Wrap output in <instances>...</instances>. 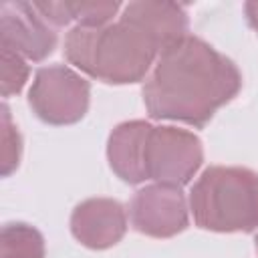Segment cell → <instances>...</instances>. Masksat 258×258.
Returning a JSON list of instances; mask_svg holds the SVG:
<instances>
[{"label": "cell", "mask_w": 258, "mask_h": 258, "mask_svg": "<svg viewBox=\"0 0 258 258\" xmlns=\"http://www.w3.org/2000/svg\"><path fill=\"white\" fill-rule=\"evenodd\" d=\"M240 89L242 75L234 60L187 34L157 56L143 85V103L153 119L204 127Z\"/></svg>", "instance_id": "6da1fadb"}, {"label": "cell", "mask_w": 258, "mask_h": 258, "mask_svg": "<svg viewBox=\"0 0 258 258\" xmlns=\"http://www.w3.org/2000/svg\"><path fill=\"white\" fill-rule=\"evenodd\" d=\"M64 56L89 77L109 85L139 83L155 64L159 52L131 22L105 26H73L64 38Z\"/></svg>", "instance_id": "7a4b0ae2"}, {"label": "cell", "mask_w": 258, "mask_h": 258, "mask_svg": "<svg viewBox=\"0 0 258 258\" xmlns=\"http://www.w3.org/2000/svg\"><path fill=\"white\" fill-rule=\"evenodd\" d=\"M189 210L198 228L220 234L258 228V173L238 165L204 169L189 191Z\"/></svg>", "instance_id": "3957f363"}, {"label": "cell", "mask_w": 258, "mask_h": 258, "mask_svg": "<svg viewBox=\"0 0 258 258\" xmlns=\"http://www.w3.org/2000/svg\"><path fill=\"white\" fill-rule=\"evenodd\" d=\"M91 99V85L67 64L40 67L28 91V105L48 125L79 123Z\"/></svg>", "instance_id": "277c9868"}, {"label": "cell", "mask_w": 258, "mask_h": 258, "mask_svg": "<svg viewBox=\"0 0 258 258\" xmlns=\"http://www.w3.org/2000/svg\"><path fill=\"white\" fill-rule=\"evenodd\" d=\"M147 177L155 183L185 185L194 179L204 161V147L198 135L173 125L151 129L147 141Z\"/></svg>", "instance_id": "5b68a950"}, {"label": "cell", "mask_w": 258, "mask_h": 258, "mask_svg": "<svg viewBox=\"0 0 258 258\" xmlns=\"http://www.w3.org/2000/svg\"><path fill=\"white\" fill-rule=\"evenodd\" d=\"M131 226L149 238H173L187 228V202L179 185L151 183L129 202Z\"/></svg>", "instance_id": "8992f818"}, {"label": "cell", "mask_w": 258, "mask_h": 258, "mask_svg": "<svg viewBox=\"0 0 258 258\" xmlns=\"http://www.w3.org/2000/svg\"><path fill=\"white\" fill-rule=\"evenodd\" d=\"M0 42L20 56L40 62L52 54L56 46V32L32 2H2Z\"/></svg>", "instance_id": "52a82bcc"}, {"label": "cell", "mask_w": 258, "mask_h": 258, "mask_svg": "<svg viewBox=\"0 0 258 258\" xmlns=\"http://www.w3.org/2000/svg\"><path fill=\"white\" fill-rule=\"evenodd\" d=\"M71 232L91 250H107L127 232L125 208L111 198H89L71 214Z\"/></svg>", "instance_id": "ba28073f"}, {"label": "cell", "mask_w": 258, "mask_h": 258, "mask_svg": "<svg viewBox=\"0 0 258 258\" xmlns=\"http://www.w3.org/2000/svg\"><path fill=\"white\" fill-rule=\"evenodd\" d=\"M123 20L131 22L139 28L149 42L161 54L169 46L177 44L187 36V12L185 6L175 2H155V0H139L129 2L121 14Z\"/></svg>", "instance_id": "9c48e42d"}, {"label": "cell", "mask_w": 258, "mask_h": 258, "mask_svg": "<svg viewBox=\"0 0 258 258\" xmlns=\"http://www.w3.org/2000/svg\"><path fill=\"white\" fill-rule=\"evenodd\" d=\"M153 125L143 119L119 123L107 141V159L117 177L125 183H141L147 177V141Z\"/></svg>", "instance_id": "30bf717a"}, {"label": "cell", "mask_w": 258, "mask_h": 258, "mask_svg": "<svg viewBox=\"0 0 258 258\" xmlns=\"http://www.w3.org/2000/svg\"><path fill=\"white\" fill-rule=\"evenodd\" d=\"M0 258H44L42 234L24 222H10L0 232Z\"/></svg>", "instance_id": "8fae6325"}, {"label": "cell", "mask_w": 258, "mask_h": 258, "mask_svg": "<svg viewBox=\"0 0 258 258\" xmlns=\"http://www.w3.org/2000/svg\"><path fill=\"white\" fill-rule=\"evenodd\" d=\"M121 8L119 2L109 0H81V2H69L71 20L77 22V26H105L111 24L113 16Z\"/></svg>", "instance_id": "7c38bea8"}, {"label": "cell", "mask_w": 258, "mask_h": 258, "mask_svg": "<svg viewBox=\"0 0 258 258\" xmlns=\"http://www.w3.org/2000/svg\"><path fill=\"white\" fill-rule=\"evenodd\" d=\"M0 141H2V161H0L2 177H8L20 165L22 137L18 133V127L12 123L10 109H8L6 103L2 105V131H0Z\"/></svg>", "instance_id": "4fadbf2b"}, {"label": "cell", "mask_w": 258, "mask_h": 258, "mask_svg": "<svg viewBox=\"0 0 258 258\" xmlns=\"http://www.w3.org/2000/svg\"><path fill=\"white\" fill-rule=\"evenodd\" d=\"M0 62H2V97L8 99L12 95H18L26 81H28V64L24 60V56H20L18 52L2 46V52H0Z\"/></svg>", "instance_id": "5bb4252c"}, {"label": "cell", "mask_w": 258, "mask_h": 258, "mask_svg": "<svg viewBox=\"0 0 258 258\" xmlns=\"http://www.w3.org/2000/svg\"><path fill=\"white\" fill-rule=\"evenodd\" d=\"M34 8L40 12V16L50 24V26H64L71 20V12H69V2H54V0H40V2H32Z\"/></svg>", "instance_id": "9a60e30c"}, {"label": "cell", "mask_w": 258, "mask_h": 258, "mask_svg": "<svg viewBox=\"0 0 258 258\" xmlns=\"http://www.w3.org/2000/svg\"><path fill=\"white\" fill-rule=\"evenodd\" d=\"M244 14H246L248 24L254 30H258V2H246L244 4Z\"/></svg>", "instance_id": "2e32d148"}, {"label": "cell", "mask_w": 258, "mask_h": 258, "mask_svg": "<svg viewBox=\"0 0 258 258\" xmlns=\"http://www.w3.org/2000/svg\"><path fill=\"white\" fill-rule=\"evenodd\" d=\"M256 252H258V234H256Z\"/></svg>", "instance_id": "e0dca14e"}]
</instances>
